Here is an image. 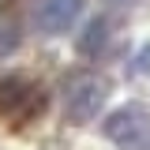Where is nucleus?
<instances>
[{"instance_id":"obj_1","label":"nucleus","mask_w":150,"mask_h":150,"mask_svg":"<svg viewBox=\"0 0 150 150\" xmlns=\"http://www.w3.org/2000/svg\"><path fill=\"white\" fill-rule=\"evenodd\" d=\"M101 135L120 150H150V109L139 101L112 109L101 120Z\"/></svg>"},{"instance_id":"obj_2","label":"nucleus","mask_w":150,"mask_h":150,"mask_svg":"<svg viewBox=\"0 0 150 150\" xmlns=\"http://www.w3.org/2000/svg\"><path fill=\"white\" fill-rule=\"evenodd\" d=\"M45 109V86L26 79V75H4L0 79V116L30 124L38 112Z\"/></svg>"},{"instance_id":"obj_3","label":"nucleus","mask_w":150,"mask_h":150,"mask_svg":"<svg viewBox=\"0 0 150 150\" xmlns=\"http://www.w3.org/2000/svg\"><path fill=\"white\" fill-rule=\"evenodd\" d=\"M105 98H109V83L101 75H79L64 90V116L71 124H86V120H94L101 112Z\"/></svg>"},{"instance_id":"obj_4","label":"nucleus","mask_w":150,"mask_h":150,"mask_svg":"<svg viewBox=\"0 0 150 150\" xmlns=\"http://www.w3.org/2000/svg\"><path fill=\"white\" fill-rule=\"evenodd\" d=\"M86 0H34V23L41 34H64L71 26Z\"/></svg>"},{"instance_id":"obj_5","label":"nucleus","mask_w":150,"mask_h":150,"mask_svg":"<svg viewBox=\"0 0 150 150\" xmlns=\"http://www.w3.org/2000/svg\"><path fill=\"white\" fill-rule=\"evenodd\" d=\"M105 41H109V23H105V19H90L86 30L79 34V45H75V49L83 56H98L105 49Z\"/></svg>"},{"instance_id":"obj_6","label":"nucleus","mask_w":150,"mask_h":150,"mask_svg":"<svg viewBox=\"0 0 150 150\" xmlns=\"http://www.w3.org/2000/svg\"><path fill=\"white\" fill-rule=\"evenodd\" d=\"M19 38H23V30H19V15L11 11V8H0V56L11 53V49L19 45Z\"/></svg>"},{"instance_id":"obj_7","label":"nucleus","mask_w":150,"mask_h":150,"mask_svg":"<svg viewBox=\"0 0 150 150\" xmlns=\"http://www.w3.org/2000/svg\"><path fill=\"white\" fill-rule=\"evenodd\" d=\"M131 75H150V41L135 53V60H131V68H128Z\"/></svg>"}]
</instances>
